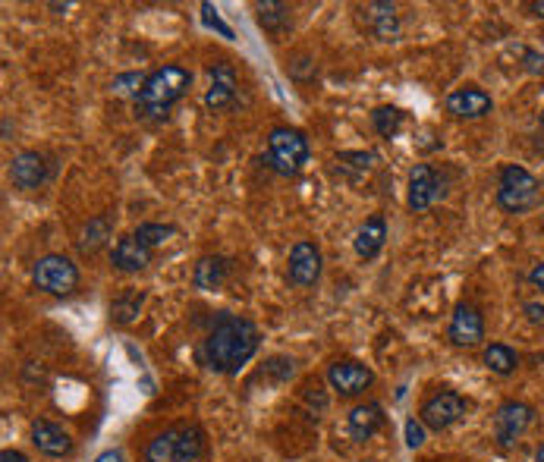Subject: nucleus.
Here are the masks:
<instances>
[{"label":"nucleus","instance_id":"obj_1","mask_svg":"<svg viewBox=\"0 0 544 462\" xmlns=\"http://www.w3.org/2000/svg\"><path fill=\"white\" fill-rule=\"evenodd\" d=\"M258 343H261V334L249 318L221 312L214 318L208 337L202 343V356L211 371L236 374L239 368L252 362V356L258 352Z\"/></svg>","mask_w":544,"mask_h":462},{"label":"nucleus","instance_id":"obj_2","mask_svg":"<svg viewBox=\"0 0 544 462\" xmlns=\"http://www.w3.org/2000/svg\"><path fill=\"white\" fill-rule=\"evenodd\" d=\"M192 85V73L180 63H167L161 70L148 73V82L142 88V95L136 101V117L142 120H167L173 110Z\"/></svg>","mask_w":544,"mask_h":462},{"label":"nucleus","instance_id":"obj_3","mask_svg":"<svg viewBox=\"0 0 544 462\" xmlns=\"http://www.w3.org/2000/svg\"><path fill=\"white\" fill-rule=\"evenodd\" d=\"M265 164L280 176H296L309 164V139L299 129L274 126L268 132V158Z\"/></svg>","mask_w":544,"mask_h":462},{"label":"nucleus","instance_id":"obj_4","mask_svg":"<svg viewBox=\"0 0 544 462\" xmlns=\"http://www.w3.org/2000/svg\"><path fill=\"white\" fill-rule=\"evenodd\" d=\"M497 205L510 214H526L538 205V180L519 164H507L500 170Z\"/></svg>","mask_w":544,"mask_h":462},{"label":"nucleus","instance_id":"obj_5","mask_svg":"<svg viewBox=\"0 0 544 462\" xmlns=\"http://www.w3.org/2000/svg\"><path fill=\"white\" fill-rule=\"evenodd\" d=\"M32 280H35V286L41 293L70 296V293H76V286H79V268L67 255H45V258L35 261Z\"/></svg>","mask_w":544,"mask_h":462},{"label":"nucleus","instance_id":"obj_6","mask_svg":"<svg viewBox=\"0 0 544 462\" xmlns=\"http://www.w3.org/2000/svg\"><path fill=\"white\" fill-rule=\"evenodd\" d=\"M469 403H466V396H460L456 390H441V393H434L431 400H425L419 418H422V425L431 428V431H447L453 428L460 418L466 415Z\"/></svg>","mask_w":544,"mask_h":462},{"label":"nucleus","instance_id":"obj_7","mask_svg":"<svg viewBox=\"0 0 544 462\" xmlns=\"http://www.w3.org/2000/svg\"><path fill=\"white\" fill-rule=\"evenodd\" d=\"M535 422V409L529 403H522V400H507L504 406H500L494 412V437H497V444L500 447H513L516 440L526 434Z\"/></svg>","mask_w":544,"mask_h":462},{"label":"nucleus","instance_id":"obj_8","mask_svg":"<svg viewBox=\"0 0 544 462\" xmlns=\"http://www.w3.org/2000/svg\"><path fill=\"white\" fill-rule=\"evenodd\" d=\"M372 381H375V371L356 359H340L328 368V384L340 396H359L372 387Z\"/></svg>","mask_w":544,"mask_h":462},{"label":"nucleus","instance_id":"obj_9","mask_svg":"<svg viewBox=\"0 0 544 462\" xmlns=\"http://www.w3.org/2000/svg\"><path fill=\"white\" fill-rule=\"evenodd\" d=\"M447 334L456 346H463V349H472L485 340V318L482 312H478L475 305L469 302H460L453 308V315H450V327H447Z\"/></svg>","mask_w":544,"mask_h":462},{"label":"nucleus","instance_id":"obj_10","mask_svg":"<svg viewBox=\"0 0 544 462\" xmlns=\"http://www.w3.org/2000/svg\"><path fill=\"white\" fill-rule=\"evenodd\" d=\"M359 22L368 35H375L378 41H397L400 38V16L397 7L387 0H372V4L359 7Z\"/></svg>","mask_w":544,"mask_h":462},{"label":"nucleus","instance_id":"obj_11","mask_svg":"<svg viewBox=\"0 0 544 462\" xmlns=\"http://www.w3.org/2000/svg\"><path fill=\"white\" fill-rule=\"evenodd\" d=\"M211 88L205 92V107L211 114H221V110H230L233 101H236V92H239V79H236V70L230 63H214L211 70Z\"/></svg>","mask_w":544,"mask_h":462},{"label":"nucleus","instance_id":"obj_12","mask_svg":"<svg viewBox=\"0 0 544 462\" xmlns=\"http://www.w3.org/2000/svg\"><path fill=\"white\" fill-rule=\"evenodd\" d=\"M321 277V252L312 239H299L290 249V283L293 286H315Z\"/></svg>","mask_w":544,"mask_h":462},{"label":"nucleus","instance_id":"obj_13","mask_svg":"<svg viewBox=\"0 0 544 462\" xmlns=\"http://www.w3.org/2000/svg\"><path fill=\"white\" fill-rule=\"evenodd\" d=\"M444 195V186L438 180V173H434L428 164H416L409 173V208L422 214L428 211L438 198Z\"/></svg>","mask_w":544,"mask_h":462},{"label":"nucleus","instance_id":"obj_14","mask_svg":"<svg viewBox=\"0 0 544 462\" xmlns=\"http://www.w3.org/2000/svg\"><path fill=\"white\" fill-rule=\"evenodd\" d=\"M491 107H494L491 95L475 85L456 88V92L447 95V114H453L456 120H482L491 114Z\"/></svg>","mask_w":544,"mask_h":462},{"label":"nucleus","instance_id":"obj_15","mask_svg":"<svg viewBox=\"0 0 544 462\" xmlns=\"http://www.w3.org/2000/svg\"><path fill=\"white\" fill-rule=\"evenodd\" d=\"M48 180V164L38 151H19L10 161V183L23 192L41 189Z\"/></svg>","mask_w":544,"mask_h":462},{"label":"nucleus","instance_id":"obj_16","mask_svg":"<svg viewBox=\"0 0 544 462\" xmlns=\"http://www.w3.org/2000/svg\"><path fill=\"white\" fill-rule=\"evenodd\" d=\"M32 444L38 453H45L51 459H63L73 453V437L60 425L48 422V418H35L32 422Z\"/></svg>","mask_w":544,"mask_h":462},{"label":"nucleus","instance_id":"obj_17","mask_svg":"<svg viewBox=\"0 0 544 462\" xmlns=\"http://www.w3.org/2000/svg\"><path fill=\"white\" fill-rule=\"evenodd\" d=\"M384 428V406L368 400V403H359L350 415H346V431L356 440V444H365V440H372L378 431Z\"/></svg>","mask_w":544,"mask_h":462},{"label":"nucleus","instance_id":"obj_18","mask_svg":"<svg viewBox=\"0 0 544 462\" xmlns=\"http://www.w3.org/2000/svg\"><path fill=\"white\" fill-rule=\"evenodd\" d=\"M151 252H155V249H148L145 242H139L136 236H123V239L114 242L111 261H114L117 271L133 274V271H145L148 268V264H151Z\"/></svg>","mask_w":544,"mask_h":462},{"label":"nucleus","instance_id":"obj_19","mask_svg":"<svg viewBox=\"0 0 544 462\" xmlns=\"http://www.w3.org/2000/svg\"><path fill=\"white\" fill-rule=\"evenodd\" d=\"M227 274H230V258H224V255H205V258H199V264H195L192 283H195V290L214 293V290H221V286L227 283Z\"/></svg>","mask_w":544,"mask_h":462},{"label":"nucleus","instance_id":"obj_20","mask_svg":"<svg viewBox=\"0 0 544 462\" xmlns=\"http://www.w3.org/2000/svg\"><path fill=\"white\" fill-rule=\"evenodd\" d=\"M384 239H387V220H384V214H372L356 233V255L365 261L375 258L384 249Z\"/></svg>","mask_w":544,"mask_h":462},{"label":"nucleus","instance_id":"obj_21","mask_svg":"<svg viewBox=\"0 0 544 462\" xmlns=\"http://www.w3.org/2000/svg\"><path fill=\"white\" fill-rule=\"evenodd\" d=\"M142 462H180V428L155 434L142 450Z\"/></svg>","mask_w":544,"mask_h":462},{"label":"nucleus","instance_id":"obj_22","mask_svg":"<svg viewBox=\"0 0 544 462\" xmlns=\"http://www.w3.org/2000/svg\"><path fill=\"white\" fill-rule=\"evenodd\" d=\"M255 10H258V26L271 35H284L293 22V16H290L293 10L287 4H280V0H258Z\"/></svg>","mask_w":544,"mask_h":462},{"label":"nucleus","instance_id":"obj_23","mask_svg":"<svg viewBox=\"0 0 544 462\" xmlns=\"http://www.w3.org/2000/svg\"><path fill=\"white\" fill-rule=\"evenodd\" d=\"M375 154L372 151H340L337 154V173L346 183H359L362 176L375 167Z\"/></svg>","mask_w":544,"mask_h":462},{"label":"nucleus","instance_id":"obj_24","mask_svg":"<svg viewBox=\"0 0 544 462\" xmlns=\"http://www.w3.org/2000/svg\"><path fill=\"white\" fill-rule=\"evenodd\" d=\"M111 233H114V220H111V217H107V214L92 217L89 224H85V230H82L79 252L95 255L98 249H104V246H107V239H111Z\"/></svg>","mask_w":544,"mask_h":462},{"label":"nucleus","instance_id":"obj_25","mask_svg":"<svg viewBox=\"0 0 544 462\" xmlns=\"http://www.w3.org/2000/svg\"><path fill=\"white\" fill-rule=\"evenodd\" d=\"M142 302H145V293L142 290H126L120 293L114 302H111V321L117 327H126V324H133L142 312Z\"/></svg>","mask_w":544,"mask_h":462},{"label":"nucleus","instance_id":"obj_26","mask_svg":"<svg viewBox=\"0 0 544 462\" xmlns=\"http://www.w3.org/2000/svg\"><path fill=\"white\" fill-rule=\"evenodd\" d=\"M208 453V437L199 425H180V462H202Z\"/></svg>","mask_w":544,"mask_h":462},{"label":"nucleus","instance_id":"obj_27","mask_svg":"<svg viewBox=\"0 0 544 462\" xmlns=\"http://www.w3.org/2000/svg\"><path fill=\"white\" fill-rule=\"evenodd\" d=\"M485 368L500 374V378H507V374H513L519 368V356L507 343H491L485 349Z\"/></svg>","mask_w":544,"mask_h":462},{"label":"nucleus","instance_id":"obj_28","mask_svg":"<svg viewBox=\"0 0 544 462\" xmlns=\"http://www.w3.org/2000/svg\"><path fill=\"white\" fill-rule=\"evenodd\" d=\"M403 120H406V114H403L400 107L384 104V107L372 110V126H375V132H378L381 139H394L397 132H400V126H403Z\"/></svg>","mask_w":544,"mask_h":462},{"label":"nucleus","instance_id":"obj_29","mask_svg":"<svg viewBox=\"0 0 544 462\" xmlns=\"http://www.w3.org/2000/svg\"><path fill=\"white\" fill-rule=\"evenodd\" d=\"M145 82H148L145 73H120V76L111 82V92L120 95V98H136V101H139Z\"/></svg>","mask_w":544,"mask_h":462},{"label":"nucleus","instance_id":"obj_30","mask_svg":"<svg viewBox=\"0 0 544 462\" xmlns=\"http://www.w3.org/2000/svg\"><path fill=\"white\" fill-rule=\"evenodd\" d=\"M177 233V227L173 224H139V230L133 233L139 242H145L148 249H155V246H164V242Z\"/></svg>","mask_w":544,"mask_h":462},{"label":"nucleus","instance_id":"obj_31","mask_svg":"<svg viewBox=\"0 0 544 462\" xmlns=\"http://www.w3.org/2000/svg\"><path fill=\"white\" fill-rule=\"evenodd\" d=\"M403 434H406V447L409 450L425 447V425H422V418H406Z\"/></svg>","mask_w":544,"mask_h":462},{"label":"nucleus","instance_id":"obj_32","mask_svg":"<svg viewBox=\"0 0 544 462\" xmlns=\"http://www.w3.org/2000/svg\"><path fill=\"white\" fill-rule=\"evenodd\" d=\"M293 365H296L293 359H284V356H274V359H271V362L265 365V374H274V378H277V381H290V378H293V371H296Z\"/></svg>","mask_w":544,"mask_h":462},{"label":"nucleus","instance_id":"obj_33","mask_svg":"<svg viewBox=\"0 0 544 462\" xmlns=\"http://www.w3.org/2000/svg\"><path fill=\"white\" fill-rule=\"evenodd\" d=\"M202 19H205V26H208V29H217L224 38H233V29H230V26H224L221 16H217V10H214L211 4H202Z\"/></svg>","mask_w":544,"mask_h":462},{"label":"nucleus","instance_id":"obj_34","mask_svg":"<svg viewBox=\"0 0 544 462\" xmlns=\"http://www.w3.org/2000/svg\"><path fill=\"white\" fill-rule=\"evenodd\" d=\"M522 57H526V70L529 73H535V76L544 73V54H538V51H522Z\"/></svg>","mask_w":544,"mask_h":462},{"label":"nucleus","instance_id":"obj_35","mask_svg":"<svg viewBox=\"0 0 544 462\" xmlns=\"http://www.w3.org/2000/svg\"><path fill=\"white\" fill-rule=\"evenodd\" d=\"M522 312H526V318L532 324H541L544 327V305L541 302H526V308H522Z\"/></svg>","mask_w":544,"mask_h":462},{"label":"nucleus","instance_id":"obj_36","mask_svg":"<svg viewBox=\"0 0 544 462\" xmlns=\"http://www.w3.org/2000/svg\"><path fill=\"white\" fill-rule=\"evenodd\" d=\"M529 280H532V286H538V290L544 293V261L535 264V268L529 271Z\"/></svg>","mask_w":544,"mask_h":462},{"label":"nucleus","instance_id":"obj_37","mask_svg":"<svg viewBox=\"0 0 544 462\" xmlns=\"http://www.w3.org/2000/svg\"><path fill=\"white\" fill-rule=\"evenodd\" d=\"M0 462H29V456L19 453V450H4L0 453Z\"/></svg>","mask_w":544,"mask_h":462},{"label":"nucleus","instance_id":"obj_38","mask_svg":"<svg viewBox=\"0 0 544 462\" xmlns=\"http://www.w3.org/2000/svg\"><path fill=\"white\" fill-rule=\"evenodd\" d=\"M95 462H123V453L120 450H104Z\"/></svg>","mask_w":544,"mask_h":462},{"label":"nucleus","instance_id":"obj_39","mask_svg":"<svg viewBox=\"0 0 544 462\" xmlns=\"http://www.w3.org/2000/svg\"><path fill=\"white\" fill-rule=\"evenodd\" d=\"M532 16H544V0H535V4H529Z\"/></svg>","mask_w":544,"mask_h":462},{"label":"nucleus","instance_id":"obj_40","mask_svg":"<svg viewBox=\"0 0 544 462\" xmlns=\"http://www.w3.org/2000/svg\"><path fill=\"white\" fill-rule=\"evenodd\" d=\"M535 462H544V444L538 447V453H535Z\"/></svg>","mask_w":544,"mask_h":462},{"label":"nucleus","instance_id":"obj_41","mask_svg":"<svg viewBox=\"0 0 544 462\" xmlns=\"http://www.w3.org/2000/svg\"><path fill=\"white\" fill-rule=\"evenodd\" d=\"M541 126H544V114H541Z\"/></svg>","mask_w":544,"mask_h":462}]
</instances>
